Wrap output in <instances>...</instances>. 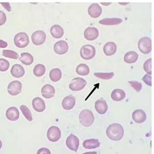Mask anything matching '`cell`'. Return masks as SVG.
Listing matches in <instances>:
<instances>
[{
    "label": "cell",
    "instance_id": "38",
    "mask_svg": "<svg viewBox=\"0 0 154 154\" xmlns=\"http://www.w3.org/2000/svg\"><path fill=\"white\" fill-rule=\"evenodd\" d=\"M143 80L144 81V82L148 86H152V77L150 75H145L143 78Z\"/></svg>",
    "mask_w": 154,
    "mask_h": 154
},
{
    "label": "cell",
    "instance_id": "10",
    "mask_svg": "<svg viewBox=\"0 0 154 154\" xmlns=\"http://www.w3.org/2000/svg\"><path fill=\"white\" fill-rule=\"evenodd\" d=\"M66 144L67 147L70 149V150L77 152L79 146V140L75 135L71 134L69 136L66 141Z\"/></svg>",
    "mask_w": 154,
    "mask_h": 154
},
{
    "label": "cell",
    "instance_id": "43",
    "mask_svg": "<svg viewBox=\"0 0 154 154\" xmlns=\"http://www.w3.org/2000/svg\"><path fill=\"white\" fill-rule=\"evenodd\" d=\"M2 141L0 140V149L2 148Z\"/></svg>",
    "mask_w": 154,
    "mask_h": 154
},
{
    "label": "cell",
    "instance_id": "7",
    "mask_svg": "<svg viewBox=\"0 0 154 154\" xmlns=\"http://www.w3.org/2000/svg\"><path fill=\"white\" fill-rule=\"evenodd\" d=\"M61 137V132L60 129L57 126H51L48 129L47 132V137L48 140L53 143L58 141Z\"/></svg>",
    "mask_w": 154,
    "mask_h": 154
},
{
    "label": "cell",
    "instance_id": "27",
    "mask_svg": "<svg viewBox=\"0 0 154 154\" xmlns=\"http://www.w3.org/2000/svg\"><path fill=\"white\" fill-rule=\"evenodd\" d=\"M20 60L25 65L29 66L33 63L34 59L33 55L29 53H22L20 57Z\"/></svg>",
    "mask_w": 154,
    "mask_h": 154
},
{
    "label": "cell",
    "instance_id": "15",
    "mask_svg": "<svg viewBox=\"0 0 154 154\" xmlns=\"http://www.w3.org/2000/svg\"><path fill=\"white\" fill-rule=\"evenodd\" d=\"M42 95L46 99H50L54 97L55 94V90L54 87L50 84L45 85L41 89Z\"/></svg>",
    "mask_w": 154,
    "mask_h": 154
},
{
    "label": "cell",
    "instance_id": "28",
    "mask_svg": "<svg viewBox=\"0 0 154 154\" xmlns=\"http://www.w3.org/2000/svg\"><path fill=\"white\" fill-rule=\"evenodd\" d=\"M62 78V72L59 68H54L50 72V78L53 82H57Z\"/></svg>",
    "mask_w": 154,
    "mask_h": 154
},
{
    "label": "cell",
    "instance_id": "40",
    "mask_svg": "<svg viewBox=\"0 0 154 154\" xmlns=\"http://www.w3.org/2000/svg\"><path fill=\"white\" fill-rule=\"evenodd\" d=\"M0 4H1L8 12H11L12 11L9 3H0Z\"/></svg>",
    "mask_w": 154,
    "mask_h": 154
},
{
    "label": "cell",
    "instance_id": "14",
    "mask_svg": "<svg viewBox=\"0 0 154 154\" xmlns=\"http://www.w3.org/2000/svg\"><path fill=\"white\" fill-rule=\"evenodd\" d=\"M132 119L136 123L141 124L143 123L146 120V112L142 109H137L133 112Z\"/></svg>",
    "mask_w": 154,
    "mask_h": 154
},
{
    "label": "cell",
    "instance_id": "12",
    "mask_svg": "<svg viewBox=\"0 0 154 154\" xmlns=\"http://www.w3.org/2000/svg\"><path fill=\"white\" fill-rule=\"evenodd\" d=\"M99 36V31L96 27H87L84 31V36L87 40H94Z\"/></svg>",
    "mask_w": 154,
    "mask_h": 154
},
{
    "label": "cell",
    "instance_id": "32",
    "mask_svg": "<svg viewBox=\"0 0 154 154\" xmlns=\"http://www.w3.org/2000/svg\"><path fill=\"white\" fill-rule=\"evenodd\" d=\"M3 56L7 58L13 59H18L19 57V55L16 51H14L13 50H3L2 51Z\"/></svg>",
    "mask_w": 154,
    "mask_h": 154
},
{
    "label": "cell",
    "instance_id": "22",
    "mask_svg": "<svg viewBox=\"0 0 154 154\" xmlns=\"http://www.w3.org/2000/svg\"><path fill=\"white\" fill-rule=\"evenodd\" d=\"M50 33L52 36L55 38H60L64 35L63 28L59 25H54L51 27Z\"/></svg>",
    "mask_w": 154,
    "mask_h": 154
},
{
    "label": "cell",
    "instance_id": "11",
    "mask_svg": "<svg viewBox=\"0 0 154 154\" xmlns=\"http://www.w3.org/2000/svg\"><path fill=\"white\" fill-rule=\"evenodd\" d=\"M54 49L57 54H65L68 50V44L66 41H64V40H60V41L57 42L55 44Z\"/></svg>",
    "mask_w": 154,
    "mask_h": 154
},
{
    "label": "cell",
    "instance_id": "21",
    "mask_svg": "<svg viewBox=\"0 0 154 154\" xmlns=\"http://www.w3.org/2000/svg\"><path fill=\"white\" fill-rule=\"evenodd\" d=\"M117 50L116 44L113 42H109L103 46V52L107 56H111L114 55Z\"/></svg>",
    "mask_w": 154,
    "mask_h": 154
},
{
    "label": "cell",
    "instance_id": "4",
    "mask_svg": "<svg viewBox=\"0 0 154 154\" xmlns=\"http://www.w3.org/2000/svg\"><path fill=\"white\" fill-rule=\"evenodd\" d=\"M96 55L95 48L87 44L83 46L80 50V55L82 58L85 60H91Z\"/></svg>",
    "mask_w": 154,
    "mask_h": 154
},
{
    "label": "cell",
    "instance_id": "6",
    "mask_svg": "<svg viewBox=\"0 0 154 154\" xmlns=\"http://www.w3.org/2000/svg\"><path fill=\"white\" fill-rule=\"evenodd\" d=\"M86 85L87 82L83 78H75L71 81L70 85H69V88L72 91H79L83 89Z\"/></svg>",
    "mask_w": 154,
    "mask_h": 154
},
{
    "label": "cell",
    "instance_id": "23",
    "mask_svg": "<svg viewBox=\"0 0 154 154\" xmlns=\"http://www.w3.org/2000/svg\"><path fill=\"white\" fill-rule=\"evenodd\" d=\"M83 146L86 149H94L100 146V143L98 139H91L85 140L83 143Z\"/></svg>",
    "mask_w": 154,
    "mask_h": 154
},
{
    "label": "cell",
    "instance_id": "2",
    "mask_svg": "<svg viewBox=\"0 0 154 154\" xmlns=\"http://www.w3.org/2000/svg\"><path fill=\"white\" fill-rule=\"evenodd\" d=\"M79 120L81 124L85 127H89L94 122V116L91 111L88 109H84L80 112Z\"/></svg>",
    "mask_w": 154,
    "mask_h": 154
},
{
    "label": "cell",
    "instance_id": "24",
    "mask_svg": "<svg viewBox=\"0 0 154 154\" xmlns=\"http://www.w3.org/2000/svg\"><path fill=\"white\" fill-rule=\"evenodd\" d=\"M138 57H139V55H138L137 52L131 51L128 52L127 54L124 55V60L126 63L132 64L137 61Z\"/></svg>",
    "mask_w": 154,
    "mask_h": 154
},
{
    "label": "cell",
    "instance_id": "3",
    "mask_svg": "<svg viewBox=\"0 0 154 154\" xmlns=\"http://www.w3.org/2000/svg\"><path fill=\"white\" fill-rule=\"evenodd\" d=\"M14 42L17 47L19 48H24L27 46L29 43V36L24 32L18 33L14 36Z\"/></svg>",
    "mask_w": 154,
    "mask_h": 154
},
{
    "label": "cell",
    "instance_id": "30",
    "mask_svg": "<svg viewBox=\"0 0 154 154\" xmlns=\"http://www.w3.org/2000/svg\"><path fill=\"white\" fill-rule=\"evenodd\" d=\"M46 72V67L42 64H36L33 69V74L36 77H41Z\"/></svg>",
    "mask_w": 154,
    "mask_h": 154
},
{
    "label": "cell",
    "instance_id": "36",
    "mask_svg": "<svg viewBox=\"0 0 154 154\" xmlns=\"http://www.w3.org/2000/svg\"><path fill=\"white\" fill-rule=\"evenodd\" d=\"M129 83L130 84V85L134 90H135L136 92H139L141 91L143 86H142V84L140 82H137V81H131V82H129Z\"/></svg>",
    "mask_w": 154,
    "mask_h": 154
},
{
    "label": "cell",
    "instance_id": "18",
    "mask_svg": "<svg viewBox=\"0 0 154 154\" xmlns=\"http://www.w3.org/2000/svg\"><path fill=\"white\" fill-rule=\"evenodd\" d=\"M75 104V98L73 96H68L65 97L62 102L63 108L65 110H70L74 107Z\"/></svg>",
    "mask_w": 154,
    "mask_h": 154
},
{
    "label": "cell",
    "instance_id": "8",
    "mask_svg": "<svg viewBox=\"0 0 154 154\" xmlns=\"http://www.w3.org/2000/svg\"><path fill=\"white\" fill-rule=\"evenodd\" d=\"M46 35L43 31H36L31 36V40L36 46L42 45L46 41Z\"/></svg>",
    "mask_w": 154,
    "mask_h": 154
},
{
    "label": "cell",
    "instance_id": "25",
    "mask_svg": "<svg viewBox=\"0 0 154 154\" xmlns=\"http://www.w3.org/2000/svg\"><path fill=\"white\" fill-rule=\"evenodd\" d=\"M125 93L122 89H115L111 93V98L115 102H120L125 98Z\"/></svg>",
    "mask_w": 154,
    "mask_h": 154
},
{
    "label": "cell",
    "instance_id": "33",
    "mask_svg": "<svg viewBox=\"0 0 154 154\" xmlns=\"http://www.w3.org/2000/svg\"><path fill=\"white\" fill-rule=\"evenodd\" d=\"M114 73L113 72H109V73H99L96 72L94 73V75L97 78L100 79H104V80H108L111 79L114 76Z\"/></svg>",
    "mask_w": 154,
    "mask_h": 154
},
{
    "label": "cell",
    "instance_id": "42",
    "mask_svg": "<svg viewBox=\"0 0 154 154\" xmlns=\"http://www.w3.org/2000/svg\"><path fill=\"white\" fill-rule=\"evenodd\" d=\"M83 154H98V153L96 152H86V153H84Z\"/></svg>",
    "mask_w": 154,
    "mask_h": 154
},
{
    "label": "cell",
    "instance_id": "1",
    "mask_svg": "<svg viewBox=\"0 0 154 154\" xmlns=\"http://www.w3.org/2000/svg\"><path fill=\"white\" fill-rule=\"evenodd\" d=\"M106 134L108 138L111 140L118 141L122 139L124 134V130L123 127L120 124H112L107 128Z\"/></svg>",
    "mask_w": 154,
    "mask_h": 154
},
{
    "label": "cell",
    "instance_id": "31",
    "mask_svg": "<svg viewBox=\"0 0 154 154\" xmlns=\"http://www.w3.org/2000/svg\"><path fill=\"white\" fill-rule=\"evenodd\" d=\"M20 110H21L22 114L23 116L26 117V119L29 122H31L33 120V118H32V114L30 111V109L28 108L26 105H22L20 106Z\"/></svg>",
    "mask_w": 154,
    "mask_h": 154
},
{
    "label": "cell",
    "instance_id": "41",
    "mask_svg": "<svg viewBox=\"0 0 154 154\" xmlns=\"http://www.w3.org/2000/svg\"><path fill=\"white\" fill-rule=\"evenodd\" d=\"M8 44L5 41H4L3 40H0V48H5L7 47Z\"/></svg>",
    "mask_w": 154,
    "mask_h": 154
},
{
    "label": "cell",
    "instance_id": "13",
    "mask_svg": "<svg viewBox=\"0 0 154 154\" xmlns=\"http://www.w3.org/2000/svg\"><path fill=\"white\" fill-rule=\"evenodd\" d=\"M102 13V9L98 3H93L89 6L88 9V13L91 17L97 18L100 17Z\"/></svg>",
    "mask_w": 154,
    "mask_h": 154
},
{
    "label": "cell",
    "instance_id": "9",
    "mask_svg": "<svg viewBox=\"0 0 154 154\" xmlns=\"http://www.w3.org/2000/svg\"><path fill=\"white\" fill-rule=\"evenodd\" d=\"M22 85L19 81H13L11 82L7 87V91L12 96H17L22 92Z\"/></svg>",
    "mask_w": 154,
    "mask_h": 154
},
{
    "label": "cell",
    "instance_id": "17",
    "mask_svg": "<svg viewBox=\"0 0 154 154\" xmlns=\"http://www.w3.org/2000/svg\"><path fill=\"white\" fill-rule=\"evenodd\" d=\"M95 109L96 111L100 115H103L107 111L108 105L106 101L100 99L98 100L95 103Z\"/></svg>",
    "mask_w": 154,
    "mask_h": 154
},
{
    "label": "cell",
    "instance_id": "35",
    "mask_svg": "<svg viewBox=\"0 0 154 154\" xmlns=\"http://www.w3.org/2000/svg\"><path fill=\"white\" fill-rule=\"evenodd\" d=\"M143 68L148 75L152 74V59H148L144 63Z\"/></svg>",
    "mask_w": 154,
    "mask_h": 154
},
{
    "label": "cell",
    "instance_id": "39",
    "mask_svg": "<svg viewBox=\"0 0 154 154\" xmlns=\"http://www.w3.org/2000/svg\"><path fill=\"white\" fill-rule=\"evenodd\" d=\"M36 154H51V153L49 149H48L46 148H41L38 149Z\"/></svg>",
    "mask_w": 154,
    "mask_h": 154
},
{
    "label": "cell",
    "instance_id": "34",
    "mask_svg": "<svg viewBox=\"0 0 154 154\" xmlns=\"http://www.w3.org/2000/svg\"><path fill=\"white\" fill-rule=\"evenodd\" d=\"M9 62L5 59H0V72H5L9 69Z\"/></svg>",
    "mask_w": 154,
    "mask_h": 154
},
{
    "label": "cell",
    "instance_id": "16",
    "mask_svg": "<svg viewBox=\"0 0 154 154\" xmlns=\"http://www.w3.org/2000/svg\"><path fill=\"white\" fill-rule=\"evenodd\" d=\"M32 105L34 110L36 112H43L46 109V104L44 101L40 98H35L33 100Z\"/></svg>",
    "mask_w": 154,
    "mask_h": 154
},
{
    "label": "cell",
    "instance_id": "19",
    "mask_svg": "<svg viewBox=\"0 0 154 154\" xmlns=\"http://www.w3.org/2000/svg\"><path fill=\"white\" fill-rule=\"evenodd\" d=\"M11 75L14 78H20L25 74V70L22 66L18 64H14L11 70Z\"/></svg>",
    "mask_w": 154,
    "mask_h": 154
},
{
    "label": "cell",
    "instance_id": "37",
    "mask_svg": "<svg viewBox=\"0 0 154 154\" xmlns=\"http://www.w3.org/2000/svg\"><path fill=\"white\" fill-rule=\"evenodd\" d=\"M7 21V16L4 12L0 11V26L5 23Z\"/></svg>",
    "mask_w": 154,
    "mask_h": 154
},
{
    "label": "cell",
    "instance_id": "5",
    "mask_svg": "<svg viewBox=\"0 0 154 154\" xmlns=\"http://www.w3.org/2000/svg\"><path fill=\"white\" fill-rule=\"evenodd\" d=\"M138 48L144 54H148L152 51V40L149 37L141 38L138 42Z\"/></svg>",
    "mask_w": 154,
    "mask_h": 154
},
{
    "label": "cell",
    "instance_id": "26",
    "mask_svg": "<svg viewBox=\"0 0 154 154\" xmlns=\"http://www.w3.org/2000/svg\"><path fill=\"white\" fill-rule=\"evenodd\" d=\"M122 22V19L118 18H105L101 20L99 22L100 24L105 26H115L118 25Z\"/></svg>",
    "mask_w": 154,
    "mask_h": 154
},
{
    "label": "cell",
    "instance_id": "20",
    "mask_svg": "<svg viewBox=\"0 0 154 154\" xmlns=\"http://www.w3.org/2000/svg\"><path fill=\"white\" fill-rule=\"evenodd\" d=\"M20 116V113L18 109L15 107L9 108L6 111V117L11 121H17Z\"/></svg>",
    "mask_w": 154,
    "mask_h": 154
},
{
    "label": "cell",
    "instance_id": "29",
    "mask_svg": "<svg viewBox=\"0 0 154 154\" xmlns=\"http://www.w3.org/2000/svg\"><path fill=\"white\" fill-rule=\"evenodd\" d=\"M76 73L80 75H87L90 73V69L85 64H80L76 68Z\"/></svg>",
    "mask_w": 154,
    "mask_h": 154
}]
</instances>
